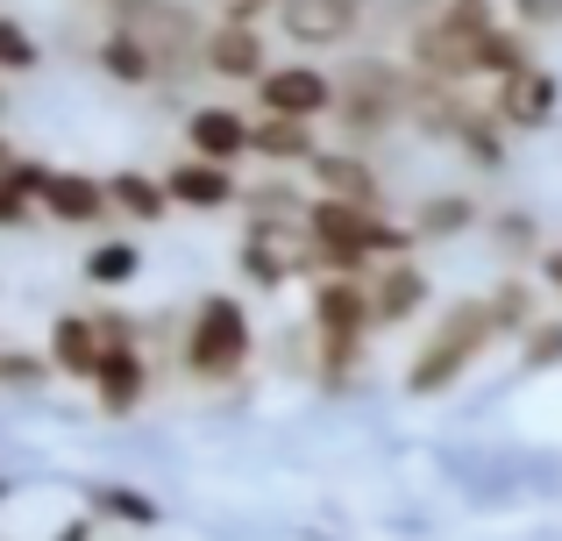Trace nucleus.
<instances>
[{
    "instance_id": "4468645a",
    "label": "nucleus",
    "mask_w": 562,
    "mask_h": 541,
    "mask_svg": "<svg viewBox=\"0 0 562 541\" xmlns=\"http://www.w3.org/2000/svg\"><path fill=\"white\" fill-rule=\"evenodd\" d=\"M186 157L235 171L249 157V108H235V100H200V108L186 114Z\"/></svg>"
},
{
    "instance_id": "72a5a7b5",
    "label": "nucleus",
    "mask_w": 562,
    "mask_h": 541,
    "mask_svg": "<svg viewBox=\"0 0 562 541\" xmlns=\"http://www.w3.org/2000/svg\"><path fill=\"white\" fill-rule=\"evenodd\" d=\"M535 285L549 292V300H562V243H549V250L535 257Z\"/></svg>"
},
{
    "instance_id": "2eb2a0df",
    "label": "nucleus",
    "mask_w": 562,
    "mask_h": 541,
    "mask_svg": "<svg viewBox=\"0 0 562 541\" xmlns=\"http://www.w3.org/2000/svg\"><path fill=\"white\" fill-rule=\"evenodd\" d=\"M157 179H165L171 214H228L243 200V179L228 165H200V157H171Z\"/></svg>"
},
{
    "instance_id": "dca6fc26",
    "label": "nucleus",
    "mask_w": 562,
    "mask_h": 541,
    "mask_svg": "<svg viewBox=\"0 0 562 541\" xmlns=\"http://www.w3.org/2000/svg\"><path fill=\"white\" fill-rule=\"evenodd\" d=\"M477 228H484V200L470 193V185H435V193H420L413 214H406L413 243H463V236H477Z\"/></svg>"
},
{
    "instance_id": "5701e85b",
    "label": "nucleus",
    "mask_w": 562,
    "mask_h": 541,
    "mask_svg": "<svg viewBox=\"0 0 562 541\" xmlns=\"http://www.w3.org/2000/svg\"><path fill=\"white\" fill-rule=\"evenodd\" d=\"M108 207H114V222H165L171 200H165V179H157V171L122 165V171H108Z\"/></svg>"
},
{
    "instance_id": "e433bc0d",
    "label": "nucleus",
    "mask_w": 562,
    "mask_h": 541,
    "mask_svg": "<svg viewBox=\"0 0 562 541\" xmlns=\"http://www.w3.org/2000/svg\"><path fill=\"white\" fill-rule=\"evenodd\" d=\"M14 157H22V150H14V136H8V128H0V171H8Z\"/></svg>"
},
{
    "instance_id": "9d476101",
    "label": "nucleus",
    "mask_w": 562,
    "mask_h": 541,
    "mask_svg": "<svg viewBox=\"0 0 562 541\" xmlns=\"http://www.w3.org/2000/svg\"><path fill=\"white\" fill-rule=\"evenodd\" d=\"M235 271H243L257 292H285L292 278L306 271L300 222H292V228H278V222H243V243H235Z\"/></svg>"
},
{
    "instance_id": "f03ea898",
    "label": "nucleus",
    "mask_w": 562,
    "mask_h": 541,
    "mask_svg": "<svg viewBox=\"0 0 562 541\" xmlns=\"http://www.w3.org/2000/svg\"><path fill=\"white\" fill-rule=\"evenodd\" d=\"M335 136L342 150H363L371 157L392 128H406V65L384 50H349L335 65Z\"/></svg>"
},
{
    "instance_id": "a878e982",
    "label": "nucleus",
    "mask_w": 562,
    "mask_h": 541,
    "mask_svg": "<svg viewBox=\"0 0 562 541\" xmlns=\"http://www.w3.org/2000/svg\"><path fill=\"white\" fill-rule=\"evenodd\" d=\"M136 271H143V250L128 236H100V243H86V257H79V278H86V285H100V292L128 285Z\"/></svg>"
},
{
    "instance_id": "c85d7f7f",
    "label": "nucleus",
    "mask_w": 562,
    "mask_h": 541,
    "mask_svg": "<svg viewBox=\"0 0 562 541\" xmlns=\"http://www.w3.org/2000/svg\"><path fill=\"white\" fill-rule=\"evenodd\" d=\"M50 385V363H43V349H14V342H0V392H43Z\"/></svg>"
},
{
    "instance_id": "ddd939ff",
    "label": "nucleus",
    "mask_w": 562,
    "mask_h": 541,
    "mask_svg": "<svg viewBox=\"0 0 562 541\" xmlns=\"http://www.w3.org/2000/svg\"><path fill=\"white\" fill-rule=\"evenodd\" d=\"M306 193H321V200H349V207H384V171H378V157H363V150H342V143H321V157L306 165Z\"/></svg>"
},
{
    "instance_id": "412c9836",
    "label": "nucleus",
    "mask_w": 562,
    "mask_h": 541,
    "mask_svg": "<svg viewBox=\"0 0 562 541\" xmlns=\"http://www.w3.org/2000/svg\"><path fill=\"white\" fill-rule=\"evenodd\" d=\"M470 65H477L484 86H506V79H520L527 65H541V57H535V43H527L513 22H484V36H477V50H470Z\"/></svg>"
},
{
    "instance_id": "393cba45",
    "label": "nucleus",
    "mask_w": 562,
    "mask_h": 541,
    "mask_svg": "<svg viewBox=\"0 0 562 541\" xmlns=\"http://www.w3.org/2000/svg\"><path fill=\"white\" fill-rule=\"evenodd\" d=\"M506 143H513V136H506V128L492 122V108L477 100V108H470V122H463V128L449 136V150L463 157L470 171H506Z\"/></svg>"
},
{
    "instance_id": "c756f323",
    "label": "nucleus",
    "mask_w": 562,
    "mask_h": 541,
    "mask_svg": "<svg viewBox=\"0 0 562 541\" xmlns=\"http://www.w3.org/2000/svg\"><path fill=\"white\" fill-rule=\"evenodd\" d=\"M435 14H441V0H371V29H392L398 43L420 22H435Z\"/></svg>"
},
{
    "instance_id": "58836bf2",
    "label": "nucleus",
    "mask_w": 562,
    "mask_h": 541,
    "mask_svg": "<svg viewBox=\"0 0 562 541\" xmlns=\"http://www.w3.org/2000/svg\"><path fill=\"white\" fill-rule=\"evenodd\" d=\"M93 8H114V0H93Z\"/></svg>"
},
{
    "instance_id": "1a4fd4ad",
    "label": "nucleus",
    "mask_w": 562,
    "mask_h": 541,
    "mask_svg": "<svg viewBox=\"0 0 562 541\" xmlns=\"http://www.w3.org/2000/svg\"><path fill=\"white\" fill-rule=\"evenodd\" d=\"M86 392H93V406H100L108 420L143 414V406H150V392H157V363H150V349H143V342H114L108 357H100V371L86 377Z\"/></svg>"
},
{
    "instance_id": "4c0bfd02",
    "label": "nucleus",
    "mask_w": 562,
    "mask_h": 541,
    "mask_svg": "<svg viewBox=\"0 0 562 541\" xmlns=\"http://www.w3.org/2000/svg\"><path fill=\"white\" fill-rule=\"evenodd\" d=\"M441 8H498V0H441Z\"/></svg>"
},
{
    "instance_id": "39448f33",
    "label": "nucleus",
    "mask_w": 562,
    "mask_h": 541,
    "mask_svg": "<svg viewBox=\"0 0 562 541\" xmlns=\"http://www.w3.org/2000/svg\"><path fill=\"white\" fill-rule=\"evenodd\" d=\"M29 200H36V222H57V228H114V207H108V179L79 165H43L36 157V179H29Z\"/></svg>"
},
{
    "instance_id": "7ed1b4c3",
    "label": "nucleus",
    "mask_w": 562,
    "mask_h": 541,
    "mask_svg": "<svg viewBox=\"0 0 562 541\" xmlns=\"http://www.w3.org/2000/svg\"><path fill=\"white\" fill-rule=\"evenodd\" d=\"M492 342H498V328H492V314H484V292L449 300V306L435 314V328L420 335V349H413L406 392H413V399H435V392L463 385V377L477 371L484 357H492Z\"/></svg>"
},
{
    "instance_id": "0eeeda50",
    "label": "nucleus",
    "mask_w": 562,
    "mask_h": 541,
    "mask_svg": "<svg viewBox=\"0 0 562 541\" xmlns=\"http://www.w3.org/2000/svg\"><path fill=\"white\" fill-rule=\"evenodd\" d=\"M278 57H271V29L263 22H228V14H221V22H206V36H200V71L214 86H257L263 71H271Z\"/></svg>"
},
{
    "instance_id": "f704fd0d",
    "label": "nucleus",
    "mask_w": 562,
    "mask_h": 541,
    "mask_svg": "<svg viewBox=\"0 0 562 541\" xmlns=\"http://www.w3.org/2000/svg\"><path fill=\"white\" fill-rule=\"evenodd\" d=\"M278 8H285V0H221V14H228V22H271Z\"/></svg>"
},
{
    "instance_id": "bb28decb",
    "label": "nucleus",
    "mask_w": 562,
    "mask_h": 541,
    "mask_svg": "<svg viewBox=\"0 0 562 541\" xmlns=\"http://www.w3.org/2000/svg\"><path fill=\"white\" fill-rule=\"evenodd\" d=\"M93 520H122V528H157V499L136 485H100L93 492Z\"/></svg>"
},
{
    "instance_id": "f257e3e1",
    "label": "nucleus",
    "mask_w": 562,
    "mask_h": 541,
    "mask_svg": "<svg viewBox=\"0 0 562 541\" xmlns=\"http://www.w3.org/2000/svg\"><path fill=\"white\" fill-rule=\"evenodd\" d=\"M300 250H306V271H314V278H363L378 264L413 257V236H406V222L384 214V207H349V200L306 193Z\"/></svg>"
},
{
    "instance_id": "aec40b11",
    "label": "nucleus",
    "mask_w": 562,
    "mask_h": 541,
    "mask_svg": "<svg viewBox=\"0 0 562 541\" xmlns=\"http://www.w3.org/2000/svg\"><path fill=\"white\" fill-rule=\"evenodd\" d=\"M484 314H492V328H498V342H520L527 328L541 320V285L527 271H506L492 292H484Z\"/></svg>"
},
{
    "instance_id": "f3484780",
    "label": "nucleus",
    "mask_w": 562,
    "mask_h": 541,
    "mask_svg": "<svg viewBox=\"0 0 562 541\" xmlns=\"http://www.w3.org/2000/svg\"><path fill=\"white\" fill-rule=\"evenodd\" d=\"M100 357H108V335H100L93 314H57L50 320V335H43V363H50V377L86 385V377L100 371Z\"/></svg>"
},
{
    "instance_id": "6e6552de",
    "label": "nucleus",
    "mask_w": 562,
    "mask_h": 541,
    "mask_svg": "<svg viewBox=\"0 0 562 541\" xmlns=\"http://www.w3.org/2000/svg\"><path fill=\"white\" fill-rule=\"evenodd\" d=\"M278 29L300 50H349L357 36H371V0H285Z\"/></svg>"
},
{
    "instance_id": "20e7f679",
    "label": "nucleus",
    "mask_w": 562,
    "mask_h": 541,
    "mask_svg": "<svg viewBox=\"0 0 562 541\" xmlns=\"http://www.w3.org/2000/svg\"><path fill=\"white\" fill-rule=\"evenodd\" d=\"M257 357V320L235 292H200L179 320V363L192 385H235Z\"/></svg>"
},
{
    "instance_id": "4be33fe9",
    "label": "nucleus",
    "mask_w": 562,
    "mask_h": 541,
    "mask_svg": "<svg viewBox=\"0 0 562 541\" xmlns=\"http://www.w3.org/2000/svg\"><path fill=\"white\" fill-rule=\"evenodd\" d=\"M484 236L506 257V271H535V257L549 250V236H541V222L527 207H484Z\"/></svg>"
},
{
    "instance_id": "a211bd4d",
    "label": "nucleus",
    "mask_w": 562,
    "mask_h": 541,
    "mask_svg": "<svg viewBox=\"0 0 562 541\" xmlns=\"http://www.w3.org/2000/svg\"><path fill=\"white\" fill-rule=\"evenodd\" d=\"M249 157L263 171H306L321 157V128L314 122H278V114H249Z\"/></svg>"
},
{
    "instance_id": "473e14b6",
    "label": "nucleus",
    "mask_w": 562,
    "mask_h": 541,
    "mask_svg": "<svg viewBox=\"0 0 562 541\" xmlns=\"http://www.w3.org/2000/svg\"><path fill=\"white\" fill-rule=\"evenodd\" d=\"M22 228H36V200L14 171H0V236H22Z\"/></svg>"
},
{
    "instance_id": "6ab92c4d",
    "label": "nucleus",
    "mask_w": 562,
    "mask_h": 541,
    "mask_svg": "<svg viewBox=\"0 0 562 541\" xmlns=\"http://www.w3.org/2000/svg\"><path fill=\"white\" fill-rule=\"evenodd\" d=\"M93 71H100L108 86H128V93H150V86H157V50L136 36V29H114V22H108V29L93 36Z\"/></svg>"
},
{
    "instance_id": "f8f14e48",
    "label": "nucleus",
    "mask_w": 562,
    "mask_h": 541,
    "mask_svg": "<svg viewBox=\"0 0 562 541\" xmlns=\"http://www.w3.org/2000/svg\"><path fill=\"white\" fill-rule=\"evenodd\" d=\"M484 108H492V122L506 128V136H535V128H549V122H555V108H562V79H555L549 65H527L520 79L492 86V93H484Z\"/></svg>"
},
{
    "instance_id": "b1692460",
    "label": "nucleus",
    "mask_w": 562,
    "mask_h": 541,
    "mask_svg": "<svg viewBox=\"0 0 562 541\" xmlns=\"http://www.w3.org/2000/svg\"><path fill=\"white\" fill-rule=\"evenodd\" d=\"M235 207L249 214V222H278V228H292L306 214V185H292V171H271V179H257V185H243V200Z\"/></svg>"
},
{
    "instance_id": "9b49d317",
    "label": "nucleus",
    "mask_w": 562,
    "mask_h": 541,
    "mask_svg": "<svg viewBox=\"0 0 562 541\" xmlns=\"http://www.w3.org/2000/svg\"><path fill=\"white\" fill-rule=\"evenodd\" d=\"M363 300H371V328H413L435 306V278L420 257H398V264L363 271Z\"/></svg>"
},
{
    "instance_id": "423d86ee",
    "label": "nucleus",
    "mask_w": 562,
    "mask_h": 541,
    "mask_svg": "<svg viewBox=\"0 0 562 541\" xmlns=\"http://www.w3.org/2000/svg\"><path fill=\"white\" fill-rule=\"evenodd\" d=\"M249 93H257V114H278V122H314L321 128L335 114V71L321 65V57H278Z\"/></svg>"
},
{
    "instance_id": "c9c22d12",
    "label": "nucleus",
    "mask_w": 562,
    "mask_h": 541,
    "mask_svg": "<svg viewBox=\"0 0 562 541\" xmlns=\"http://www.w3.org/2000/svg\"><path fill=\"white\" fill-rule=\"evenodd\" d=\"M57 541H100V520H93V514L65 520V528H57Z\"/></svg>"
},
{
    "instance_id": "cd10ccee",
    "label": "nucleus",
    "mask_w": 562,
    "mask_h": 541,
    "mask_svg": "<svg viewBox=\"0 0 562 541\" xmlns=\"http://www.w3.org/2000/svg\"><path fill=\"white\" fill-rule=\"evenodd\" d=\"M43 65V43L29 22H14V14H0V79H22V71Z\"/></svg>"
},
{
    "instance_id": "2f4dec72",
    "label": "nucleus",
    "mask_w": 562,
    "mask_h": 541,
    "mask_svg": "<svg viewBox=\"0 0 562 541\" xmlns=\"http://www.w3.org/2000/svg\"><path fill=\"white\" fill-rule=\"evenodd\" d=\"M520 363H527V371H549V363H562V320L555 314H541L535 328L520 335Z\"/></svg>"
},
{
    "instance_id": "7c9ffc66",
    "label": "nucleus",
    "mask_w": 562,
    "mask_h": 541,
    "mask_svg": "<svg viewBox=\"0 0 562 541\" xmlns=\"http://www.w3.org/2000/svg\"><path fill=\"white\" fill-rule=\"evenodd\" d=\"M498 22H513L527 43H535V36H562V0H506Z\"/></svg>"
}]
</instances>
